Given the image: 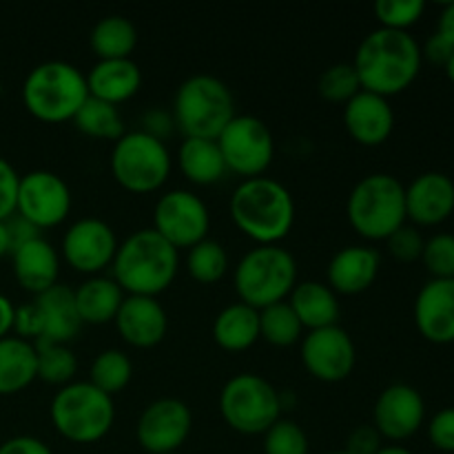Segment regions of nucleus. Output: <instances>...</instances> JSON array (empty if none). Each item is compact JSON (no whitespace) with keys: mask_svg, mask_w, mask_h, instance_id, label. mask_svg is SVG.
Returning a JSON list of instances; mask_svg holds the SVG:
<instances>
[{"mask_svg":"<svg viewBox=\"0 0 454 454\" xmlns=\"http://www.w3.org/2000/svg\"><path fill=\"white\" fill-rule=\"evenodd\" d=\"M421 62V44L415 35L380 27L359 43L353 67L364 91L390 98L415 82Z\"/></svg>","mask_w":454,"mask_h":454,"instance_id":"obj_1","label":"nucleus"},{"mask_svg":"<svg viewBox=\"0 0 454 454\" xmlns=\"http://www.w3.org/2000/svg\"><path fill=\"white\" fill-rule=\"evenodd\" d=\"M233 224L257 247L284 242L295 224V200L291 191L273 177L242 180L231 195Z\"/></svg>","mask_w":454,"mask_h":454,"instance_id":"obj_2","label":"nucleus"},{"mask_svg":"<svg viewBox=\"0 0 454 454\" xmlns=\"http://www.w3.org/2000/svg\"><path fill=\"white\" fill-rule=\"evenodd\" d=\"M180 270V251L153 229H140L118 244L111 278L124 295L158 297Z\"/></svg>","mask_w":454,"mask_h":454,"instance_id":"obj_3","label":"nucleus"},{"mask_svg":"<svg viewBox=\"0 0 454 454\" xmlns=\"http://www.w3.org/2000/svg\"><path fill=\"white\" fill-rule=\"evenodd\" d=\"M22 105L35 120L60 124L74 120L89 100L87 75L65 60H47L27 74L22 82Z\"/></svg>","mask_w":454,"mask_h":454,"instance_id":"obj_4","label":"nucleus"},{"mask_svg":"<svg viewBox=\"0 0 454 454\" xmlns=\"http://www.w3.org/2000/svg\"><path fill=\"white\" fill-rule=\"evenodd\" d=\"M346 215L364 239L386 242L408 222L406 186L390 173H371L350 191Z\"/></svg>","mask_w":454,"mask_h":454,"instance_id":"obj_5","label":"nucleus"},{"mask_svg":"<svg viewBox=\"0 0 454 454\" xmlns=\"http://www.w3.org/2000/svg\"><path fill=\"white\" fill-rule=\"evenodd\" d=\"M49 417L62 439L89 446L105 439L114 428V397L89 381H71L53 395Z\"/></svg>","mask_w":454,"mask_h":454,"instance_id":"obj_6","label":"nucleus"},{"mask_svg":"<svg viewBox=\"0 0 454 454\" xmlns=\"http://www.w3.org/2000/svg\"><path fill=\"white\" fill-rule=\"evenodd\" d=\"M235 118V100L229 84L208 74H195L177 87L173 98V124L184 137L217 140Z\"/></svg>","mask_w":454,"mask_h":454,"instance_id":"obj_7","label":"nucleus"},{"mask_svg":"<svg viewBox=\"0 0 454 454\" xmlns=\"http://www.w3.org/2000/svg\"><path fill=\"white\" fill-rule=\"evenodd\" d=\"M297 262L291 251L279 244L255 247L244 253L233 270L235 293L242 304L262 310L266 306L286 301L297 286Z\"/></svg>","mask_w":454,"mask_h":454,"instance_id":"obj_8","label":"nucleus"},{"mask_svg":"<svg viewBox=\"0 0 454 454\" xmlns=\"http://www.w3.org/2000/svg\"><path fill=\"white\" fill-rule=\"evenodd\" d=\"M109 168L114 180L129 193H155L167 184L173 160L167 142L146 131H127L111 149Z\"/></svg>","mask_w":454,"mask_h":454,"instance_id":"obj_9","label":"nucleus"},{"mask_svg":"<svg viewBox=\"0 0 454 454\" xmlns=\"http://www.w3.org/2000/svg\"><path fill=\"white\" fill-rule=\"evenodd\" d=\"M282 395L273 384L255 372L231 377L220 393V415L231 430L239 434H264L282 419Z\"/></svg>","mask_w":454,"mask_h":454,"instance_id":"obj_10","label":"nucleus"},{"mask_svg":"<svg viewBox=\"0 0 454 454\" xmlns=\"http://www.w3.org/2000/svg\"><path fill=\"white\" fill-rule=\"evenodd\" d=\"M217 146L229 173L242 180L266 176L275 158V140L269 124L257 115H238L217 136Z\"/></svg>","mask_w":454,"mask_h":454,"instance_id":"obj_11","label":"nucleus"},{"mask_svg":"<svg viewBox=\"0 0 454 454\" xmlns=\"http://www.w3.org/2000/svg\"><path fill=\"white\" fill-rule=\"evenodd\" d=\"M211 211L200 195L186 189H173L160 195L153 208V231L177 251L195 247L208 238Z\"/></svg>","mask_w":454,"mask_h":454,"instance_id":"obj_12","label":"nucleus"},{"mask_svg":"<svg viewBox=\"0 0 454 454\" xmlns=\"http://www.w3.org/2000/svg\"><path fill=\"white\" fill-rule=\"evenodd\" d=\"M71 204L69 184L58 173L38 168L20 176L16 213L38 231L60 226L69 217Z\"/></svg>","mask_w":454,"mask_h":454,"instance_id":"obj_13","label":"nucleus"},{"mask_svg":"<svg viewBox=\"0 0 454 454\" xmlns=\"http://www.w3.org/2000/svg\"><path fill=\"white\" fill-rule=\"evenodd\" d=\"M300 355L309 375L324 384L348 380L357 364V348H355L353 337L340 324L306 333L301 337Z\"/></svg>","mask_w":454,"mask_h":454,"instance_id":"obj_14","label":"nucleus"},{"mask_svg":"<svg viewBox=\"0 0 454 454\" xmlns=\"http://www.w3.org/2000/svg\"><path fill=\"white\" fill-rule=\"evenodd\" d=\"M118 235L100 217H80L62 238V257L75 270L93 278L114 264Z\"/></svg>","mask_w":454,"mask_h":454,"instance_id":"obj_15","label":"nucleus"},{"mask_svg":"<svg viewBox=\"0 0 454 454\" xmlns=\"http://www.w3.org/2000/svg\"><path fill=\"white\" fill-rule=\"evenodd\" d=\"M193 428L191 408L182 399L162 397L142 411L136 426L137 443L149 454L177 452Z\"/></svg>","mask_w":454,"mask_h":454,"instance_id":"obj_16","label":"nucleus"},{"mask_svg":"<svg viewBox=\"0 0 454 454\" xmlns=\"http://www.w3.org/2000/svg\"><path fill=\"white\" fill-rule=\"evenodd\" d=\"M426 421V402L411 384H393L384 388L372 408V426L381 439L406 442L419 433Z\"/></svg>","mask_w":454,"mask_h":454,"instance_id":"obj_17","label":"nucleus"},{"mask_svg":"<svg viewBox=\"0 0 454 454\" xmlns=\"http://www.w3.org/2000/svg\"><path fill=\"white\" fill-rule=\"evenodd\" d=\"M412 317L426 341L437 346L454 344V278H430L417 293Z\"/></svg>","mask_w":454,"mask_h":454,"instance_id":"obj_18","label":"nucleus"},{"mask_svg":"<svg viewBox=\"0 0 454 454\" xmlns=\"http://www.w3.org/2000/svg\"><path fill=\"white\" fill-rule=\"evenodd\" d=\"M454 213V182L442 171H426L406 186V215L412 226H439Z\"/></svg>","mask_w":454,"mask_h":454,"instance_id":"obj_19","label":"nucleus"},{"mask_svg":"<svg viewBox=\"0 0 454 454\" xmlns=\"http://www.w3.org/2000/svg\"><path fill=\"white\" fill-rule=\"evenodd\" d=\"M120 337L133 348H153L167 337L168 317L158 297L127 295L114 319Z\"/></svg>","mask_w":454,"mask_h":454,"instance_id":"obj_20","label":"nucleus"},{"mask_svg":"<svg viewBox=\"0 0 454 454\" xmlns=\"http://www.w3.org/2000/svg\"><path fill=\"white\" fill-rule=\"evenodd\" d=\"M344 127L362 146H381L395 129V111L390 100L371 91H359L344 105Z\"/></svg>","mask_w":454,"mask_h":454,"instance_id":"obj_21","label":"nucleus"},{"mask_svg":"<svg viewBox=\"0 0 454 454\" xmlns=\"http://www.w3.org/2000/svg\"><path fill=\"white\" fill-rule=\"evenodd\" d=\"M13 278L22 291L31 295H43L58 284L60 275V255L51 242L38 235L12 251Z\"/></svg>","mask_w":454,"mask_h":454,"instance_id":"obj_22","label":"nucleus"},{"mask_svg":"<svg viewBox=\"0 0 454 454\" xmlns=\"http://www.w3.org/2000/svg\"><path fill=\"white\" fill-rule=\"evenodd\" d=\"M381 257L371 247H344L326 266V284L337 295H359L375 284Z\"/></svg>","mask_w":454,"mask_h":454,"instance_id":"obj_23","label":"nucleus"},{"mask_svg":"<svg viewBox=\"0 0 454 454\" xmlns=\"http://www.w3.org/2000/svg\"><path fill=\"white\" fill-rule=\"evenodd\" d=\"M87 75L89 96L120 106L131 100L142 87V71L133 58L124 60H98Z\"/></svg>","mask_w":454,"mask_h":454,"instance_id":"obj_24","label":"nucleus"},{"mask_svg":"<svg viewBox=\"0 0 454 454\" xmlns=\"http://www.w3.org/2000/svg\"><path fill=\"white\" fill-rule=\"evenodd\" d=\"M40 315H43V337L38 341H51V344H69L75 340L80 328L84 326L75 309L74 288L67 284H56L53 288L35 297Z\"/></svg>","mask_w":454,"mask_h":454,"instance_id":"obj_25","label":"nucleus"},{"mask_svg":"<svg viewBox=\"0 0 454 454\" xmlns=\"http://www.w3.org/2000/svg\"><path fill=\"white\" fill-rule=\"evenodd\" d=\"M286 301L295 310L297 319L306 331L337 326L340 322V297L326 282H313V279L297 282Z\"/></svg>","mask_w":454,"mask_h":454,"instance_id":"obj_26","label":"nucleus"},{"mask_svg":"<svg viewBox=\"0 0 454 454\" xmlns=\"http://www.w3.org/2000/svg\"><path fill=\"white\" fill-rule=\"evenodd\" d=\"M124 297L127 295L122 288L115 284L114 278H106V275H93L84 279L78 288H74L75 309L82 324H89V326L114 322Z\"/></svg>","mask_w":454,"mask_h":454,"instance_id":"obj_27","label":"nucleus"},{"mask_svg":"<svg viewBox=\"0 0 454 454\" xmlns=\"http://www.w3.org/2000/svg\"><path fill=\"white\" fill-rule=\"evenodd\" d=\"M35 380H38L35 346L16 335L0 340V397L22 393Z\"/></svg>","mask_w":454,"mask_h":454,"instance_id":"obj_28","label":"nucleus"},{"mask_svg":"<svg viewBox=\"0 0 454 454\" xmlns=\"http://www.w3.org/2000/svg\"><path fill=\"white\" fill-rule=\"evenodd\" d=\"M177 167L191 184L198 186L217 184L229 173L217 140L207 137H184L177 149Z\"/></svg>","mask_w":454,"mask_h":454,"instance_id":"obj_29","label":"nucleus"},{"mask_svg":"<svg viewBox=\"0 0 454 454\" xmlns=\"http://www.w3.org/2000/svg\"><path fill=\"white\" fill-rule=\"evenodd\" d=\"M213 340L229 353L248 350L260 340V310L242 301L229 304L213 322Z\"/></svg>","mask_w":454,"mask_h":454,"instance_id":"obj_30","label":"nucleus"},{"mask_svg":"<svg viewBox=\"0 0 454 454\" xmlns=\"http://www.w3.org/2000/svg\"><path fill=\"white\" fill-rule=\"evenodd\" d=\"M89 43L98 60H124L136 51L137 29L129 18L114 13L96 22Z\"/></svg>","mask_w":454,"mask_h":454,"instance_id":"obj_31","label":"nucleus"},{"mask_svg":"<svg viewBox=\"0 0 454 454\" xmlns=\"http://www.w3.org/2000/svg\"><path fill=\"white\" fill-rule=\"evenodd\" d=\"M75 129L80 133L96 140H120L124 136V118L118 106L109 102L96 100L89 96V100L80 106V111L74 118Z\"/></svg>","mask_w":454,"mask_h":454,"instance_id":"obj_32","label":"nucleus"},{"mask_svg":"<svg viewBox=\"0 0 454 454\" xmlns=\"http://www.w3.org/2000/svg\"><path fill=\"white\" fill-rule=\"evenodd\" d=\"M133 377V364L127 353L118 348L102 350L96 355L91 362V371H89V384L96 386L105 395L114 397V395L122 393Z\"/></svg>","mask_w":454,"mask_h":454,"instance_id":"obj_33","label":"nucleus"},{"mask_svg":"<svg viewBox=\"0 0 454 454\" xmlns=\"http://www.w3.org/2000/svg\"><path fill=\"white\" fill-rule=\"evenodd\" d=\"M301 333H304V326L288 301H279L260 310V340H264L266 344L288 348L301 341L304 337Z\"/></svg>","mask_w":454,"mask_h":454,"instance_id":"obj_34","label":"nucleus"},{"mask_svg":"<svg viewBox=\"0 0 454 454\" xmlns=\"http://www.w3.org/2000/svg\"><path fill=\"white\" fill-rule=\"evenodd\" d=\"M186 270L198 284H217L229 270V253L217 239H202L186 253Z\"/></svg>","mask_w":454,"mask_h":454,"instance_id":"obj_35","label":"nucleus"},{"mask_svg":"<svg viewBox=\"0 0 454 454\" xmlns=\"http://www.w3.org/2000/svg\"><path fill=\"white\" fill-rule=\"evenodd\" d=\"M38 353V380L51 386H67L74 381L78 372V357L67 344H51V341H35Z\"/></svg>","mask_w":454,"mask_h":454,"instance_id":"obj_36","label":"nucleus"},{"mask_svg":"<svg viewBox=\"0 0 454 454\" xmlns=\"http://www.w3.org/2000/svg\"><path fill=\"white\" fill-rule=\"evenodd\" d=\"M359 91H362V82H359L353 62H337L328 67L319 78V93L324 100L335 102V105H346Z\"/></svg>","mask_w":454,"mask_h":454,"instance_id":"obj_37","label":"nucleus"},{"mask_svg":"<svg viewBox=\"0 0 454 454\" xmlns=\"http://www.w3.org/2000/svg\"><path fill=\"white\" fill-rule=\"evenodd\" d=\"M424 12V0H377L375 3V16L384 29L408 31L421 20Z\"/></svg>","mask_w":454,"mask_h":454,"instance_id":"obj_38","label":"nucleus"},{"mask_svg":"<svg viewBox=\"0 0 454 454\" xmlns=\"http://www.w3.org/2000/svg\"><path fill=\"white\" fill-rule=\"evenodd\" d=\"M264 454H309V437L297 421L279 419L264 433Z\"/></svg>","mask_w":454,"mask_h":454,"instance_id":"obj_39","label":"nucleus"},{"mask_svg":"<svg viewBox=\"0 0 454 454\" xmlns=\"http://www.w3.org/2000/svg\"><path fill=\"white\" fill-rule=\"evenodd\" d=\"M426 270L433 279H452L454 278V235L437 233L426 239L424 253H421Z\"/></svg>","mask_w":454,"mask_h":454,"instance_id":"obj_40","label":"nucleus"},{"mask_svg":"<svg viewBox=\"0 0 454 454\" xmlns=\"http://www.w3.org/2000/svg\"><path fill=\"white\" fill-rule=\"evenodd\" d=\"M386 244H388V253L395 260L403 262V264H411V262L421 260L426 239L417 226L403 224L402 229H397L388 239H386Z\"/></svg>","mask_w":454,"mask_h":454,"instance_id":"obj_41","label":"nucleus"},{"mask_svg":"<svg viewBox=\"0 0 454 454\" xmlns=\"http://www.w3.org/2000/svg\"><path fill=\"white\" fill-rule=\"evenodd\" d=\"M20 176L9 160L0 155V222H7L16 213Z\"/></svg>","mask_w":454,"mask_h":454,"instance_id":"obj_42","label":"nucleus"},{"mask_svg":"<svg viewBox=\"0 0 454 454\" xmlns=\"http://www.w3.org/2000/svg\"><path fill=\"white\" fill-rule=\"evenodd\" d=\"M13 335L20 337V340L35 341L43 337V315H40L38 304L29 301V304L16 306V317H13Z\"/></svg>","mask_w":454,"mask_h":454,"instance_id":"obj_43","label":"nucleus"},{"mask_svg":"<svg viewBox=\"0 0 454 454\" xmlns=\"http://www.w3.org/2000/svg\"><path fill=\"white\" fill-rule=\"evenodd\" d=\"M428 439L437 450L454 452V408H443L428 424Z\"/></svg>","mask_w":454,"mask_h":454,"instance_id":"obj_44","label":"nucleus"},{"mask_svg":"<svg viewBox=\"0 0 454 454\" xmlns=\"http://www.w3.org/2000/svg\"><path fill=\"white\" fill-rule=\"evenodd\" d=\"M381 448V434L377 433L375 426H359L348 434L346 442V452L350 454H375Z\"/></svg>","mask_w":454,"mask_h":454,"instance_id":"obj_45","label":"nucleus"},{"mask_svg":"<svg viewBox=\"0 0 454 454\" xmlns=\"http://www.w3.org/2000/svg\"><path fill=\"white\" fill-rule=\"evenodd\" d=\"M0 454H53V452L43 439L29 437V434H18V437H12L4 443H0Z\"/></svg>","mask_w":454,"mask_h":454,"instance_id":"obj_46","label":"nucleus"},{"mask_svg":"<svg viewBox=\"0 0 454 454\" xmlns=\"http://www.w3.org/2000/svg\"><path fill=\"white\" fill-rule=\"evenodd\" d=\"M452 51H454V44L448 43L443 35H439L437 31H434V34L426 40L424 47H421V58H424V60H430L433 65L446 67V62L450 60Z\"/></svg>","mask_w":454,"mask_h":454,"instance_id":"obj_47","label":"nucleus"},{"mask_svg":"<svg viewBox=\"0 0 454 454\" xmlns=\"http://www.w3.org/2000/svg\"><path fill=\"white\" fill-rule=\"evenodd\" d=\"M4 224H7V233H9V242H12V251H13V248L20 247V244L29 242V239L38 238V235H40V231L35 229L34 224H29L25 217L18 215V213H13V215L9 217ZM9 255H12V253H9Z\"/></svg>","mask_w":454,"mask_h":454,"instance_id":"obj_48","label":"nucleus"},{"mask_svg":"<svg viewBox=\"0 0 454 454\" xmlns=\"http://www.w3.org/2000/svg\"><path fill=\"white\" fill-rule=\"evenodd\" d=\"M171 127H173L171 115L164 114V111H149V114L145 115V129H142V131L158 137V140H164V136H168Z\"/></svg>","mask_w":454,"mask_h":454,"instance_id":"obj_49","label":"nucleus"},{"mask_svg":"<svg viewBox=\"0 0 454 454\" xmlns=\"http://www.w3.org/2000/svg\"><path fill=\"white\" fill-rule=\"evenodd\" d=\"M13 317H16V306L7 295L0 293V340L13 333Z\"/></svg>","mask_w":454,"mask_h":454,"instance_id":"obj_50","label":"nucleus"},{"mask_svg":"<svg viewBox=\"0 0 454 454\" xmlns=\"http://www.w3.org/2000/svg\"><path fill=\"white\" fill-rule=\"evenodd\" d=\"M437 34L443 35L450 44H454V0L452 3L443 4L442 13H439Z\"/></svg>","mask_w":454,"mask_h":454,"instance_id":"obj_51","label":"nucleus"},{"mask_svg":"<svg viewBox=\"0 0 454 454\" xmlns=\"http://www.w3.org/2000/svg\"><path fill=\"white\" fill-rule=\"evenodd\" d=\"M9 253H12V242H9L7 224L0 222V260H3L4 255H9Z\"/></svg>","mask_w":454,"mask_h":454,"instance_id":"obj_52","label":"nucleus"},{"mask_svg":"<svg viewBox=\"0 0 454 454\" xmlns=\"http://www.w3.org/2000/svg\"><path fill=\"white\" fill-rule=\"evenodd\" d=\"M375 454H412L408 448L399 446V443H388V446H381Z\"/></svg>","mask_w":454,"mask_h":454,"instance_id":"obj_53","label":"nucleus"},{"mask_svg":"<svg viewBox=\"0 0 454 454\" xmlns=\"http://www.w3.org/2000/svg\"><path fill=\"white\" fill-rule=\"evenodd\" d=\"M443 69H446V75H448V80H450V82L454 84V51H452L450 60L446 62V67H443Z\"/></svg>","mask_w":454,"mask_h":454,"instance_id":"obj_54","label":"nucleus"},{"mask_svg":"<svg viewBox=\"0 0 454 454\" xmlns=\"http://www.w3.org/2000/svg\"><path fill=\"white\" fill-rule=\"evenodd\" d=\"M328 454H350V452H346V450H337V452H328Z\"/></svg>","mask_w":454,"mask_h":454,"instance_id":"obj_55","label":"nucleus"},{"mask_svg":"<svg viewBox=\"0 0 454 454\" xmlns=\"http://www.w3.org/2000/svg\"><path fill=\"white\" fill-rule=\"evenodd\" d=\"M168 454H177V452H168Z\"/></svg>","mask_w":454,"mask_h":454,"instance_id":"obj_56","label":"nucleus"}]
</instances>
